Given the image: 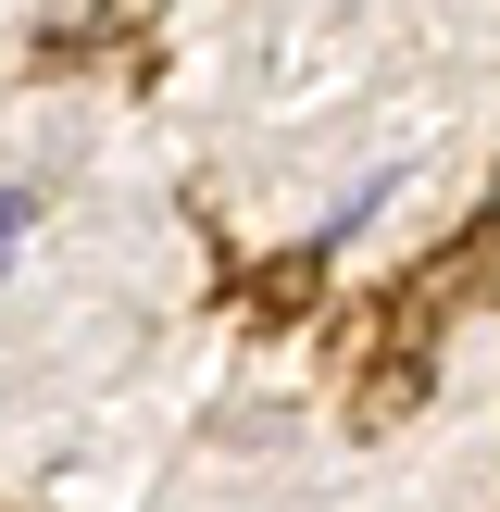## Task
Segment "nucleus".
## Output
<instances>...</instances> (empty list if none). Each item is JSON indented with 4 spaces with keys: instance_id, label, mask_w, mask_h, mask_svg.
Here are the masks:
<instances>
[]
</instances>
